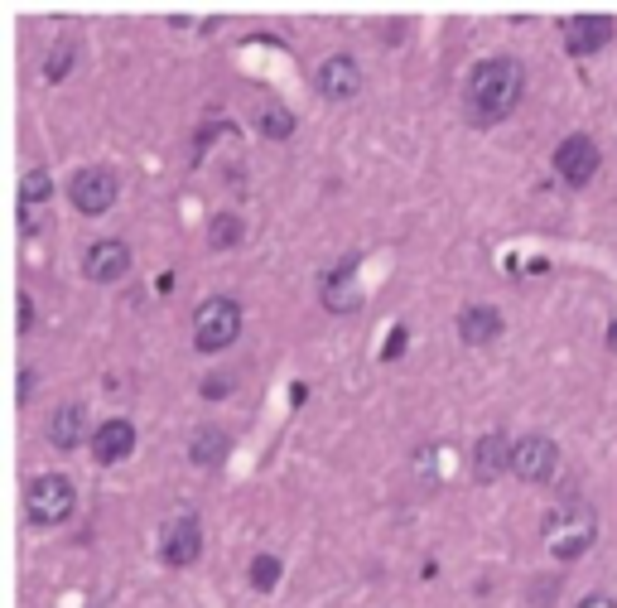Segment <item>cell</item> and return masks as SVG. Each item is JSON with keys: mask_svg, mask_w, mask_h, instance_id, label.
<instances>
[{"mask_svg": "<svg viewBox=\"0 0 617 608\" xmlns=\"http://www.w3.org/2000/svg\"><path fill=\"white\" fill-rule=\"evenodd\" d=\"M521 92H526V68L516 58H483V63H473V73L463 83V111L473 126H497L516 111Z\"/></svg>", "mask_w": 617, "mask_h": 608, "instance_id": "1", "label": "cell"}, {"mask_svg": "<svg viewBox=\"0 0 617 608\" xmlns=\"http://www.w3.org/2000/svg\"><path fill=\"white\" fill-rule=\"evenodd\" d=\"M593 536H598L593 507L579 498H564L560 507L550 512V522H545V551L555 555V560H579V555L593 546Z\"/></svg>", "mask_w": 617, "mask_h": 608, "instance_id": "2", "label": "cell"}, {"mask_svg": "<svg viewBox=\"0 0 617 608\" xmlns=\"http://www.w3.org/2000/svg\"><path fill=\"white\" fill-rule=\"evenodd\" d=\"M237 333H242V304L237 300L213 295V300L198 304V314H193V343H198V353H222V348H232Z\"/></svg>", "mask_w": 617, "mask_h": 608, "instance_id": "3", "label": "cell"}, {"mask_svg": "<svg viewBox=\"0 0 617 608\" xmlns=\"http://www.w3.org/2000/svg\"><path fill=\"white\" fill-rule=\"evenodd\" d=\"M73 507H78V493H73V483H68L63 473H39V478L25 488V512H29V522L34 526L68 522Z\"/></svg>", "mask_w": 617, "mask_h": 608, "instance_id": "4", "label": "cell"}, {"mask_svg": "<svg viewBox=\"0 0 617 608\" xmlns=\"http://www.w3.org/2000/svg\"><path fill=\"white\" fill-rule=\"evenodd\" d=\"M116 194H121V179H116V169H107V165H87L68 179V198H73V208L87 213V218L107 213L111 203H116Z\"/></svg>", "mask_w": 617, "mask_h": 608, "instance_id": "5", "label": "cell"}, {"mask_svg": "<svg viewBox=\"0 0 617 608\" xmlns=\"http://www.w3.org/2000/svg\"><path fill=\"white\" fill-rule=\"evenodd\" d=\"M560 469V449L550 435H526V440H516V454H511V473L521 478V483H550Z\"/></svg>", "mask_w": 617, "mask_h": 608, "instance_id": "6", "label": "cell"}, {"mask_svg": "<svg viewBox=\"0 0 617 608\" xmlns=\"http://www.w3.org/2000/svg\"><path fill=\"white\" fill-rule=\"evenodd\" d=\"M198 555H203V526L193 522V517H174V522L160 531V560L174 565V570H184Z\"/></svg>", "mask_w": 617, "mask_h": 608, "instance_id": "7", "label": "cell"}, {"mask_svg": "<svg viewBox=\"0 0 617 608\" xmlns=\"http://www.w3.org/2000/svg\"><path fill=\"white\" fill-rule=\"evenodd\" d=\"M314 87H319L328 102H352V97L362 92V68H357V58H348V54L323 58L319 73H314Z\"/></svg>", "mask_w": 617, "mask_h": 608, "instance_id": "8", "label": "cell"}, {"mask_svg": "<svg viewBox=\"0 0 617 608\" xmlns=\"http://www.w3.org/2000/svg\"><path fill=\"white\" fill-rule=\"evenodd\" d=\"M598 145H593L589 136H564L560 140V150H555V169H560V179L564 184H589L593 174H598Z\"/></svg>", "mask_w": 617, "mask_h": 608, "instance_id": "9", "label": "cell"}, {"mask_svg": "<svg viewBox=\"0 0 617 608\" xmlns=\"http://www.w3.org/2000/svg\"><path fill=\"white\" fill-rule=\"evenodd\" d=\"M82 271L87 280H97V285H116V280L131 271V247L126 242H116V237H102V242H92L87 256H82Z\"/></svg>", "mask_w": 617, "mask_h": 608, "instance_id": "10", "label": "cell"}, {"mask_svg": "<svg viewBox=\"0 0 617 608\" xmlns=\"http://www.w3.org/2000/svg\"><path fill=\"white\" fill-rule=\"evenodd\" d=\"M613 34H617V25L608 20V15H579V20L564 25V49H569L574 58L598 54V49H608Z\"/></svg>", "mask_w": 617, "mask_h": 608, "instance_id": "11", "label": "cell"}, {"mask_svg": "<svg viewBox=\"0 0 617 608\" xmlns=\"http://www.w3.org/2000/svg\"><path fill=\"white\" fill-rule=\"evenodd\" d=\"M131 449H135L131 420H107V425L92 430V459L97 464H121V459H131Z\"/></svg>", "mask_w": 617, "mask_h": 608, "instance_id": "12", "label": "cell"}, {"mask_svg": "<svg viewBox=\"0 0 617 608\" xmlns=\"http://www.w3.org/2000/svg\"><path fill=\"white\" fill-rule=\"evenodd\" d=\"M511 454H516V444H511L502 430H492V435H483V440L473 444V473H478L483 483H492V478H502V473L511 469Z\"/></svg>", "mask_w": 617, "mask_h": 608, "instance_id": "13", "label": "cell"}, {"mask_svg": "<svg viewBox=\"0 0 617 608\" xmlns=\"http://www.w3.org/2000/svg\"><path fill=\"white\" fill-rule=\"evenodd\" d=\"M502 333V314L492 309V304H468L463 314H458V338L463 343H473V348H483Z\"/></svg>", "mask_w": 617, "mask_h": 608, "instance_id": "14", "label": "cell"}, {"mask_svg": "<svg viewBox=\"0 0 617 608\" xmlns=\"http://www.w3.org/2000/svg\"><path fill=\"white\" fill-rule=\"evenodd\" d=\"M82 435H87V411H82L78 401H68V406H58L49 415V444L54 449H78Z\"/></svg>", "mask_w": 617, "mask_h": 608, "instance_id": "15", "label": "cell"}, {"mask_svg": "<svg viewBox=\"0 0 617 608\" xmlns=\"http://www.w3.org/2000/svg\"><path fill=\"white\" fill-rule=\"evenodd\" d=\"M323 304H328L333 314H352V309L362 304V295H357V280H352V261H343V266H333V271H328V280H323Z\"/></svg>", "mask_w": 617, "mask_h": 608, "instance_id": "16", "label": "cell"}, {"mask_svg": "<svg viewBox=\"0 0 617 608\" xmlns=\"http://www.w3.org/2000/svg\"><path fill=\"white\" fill-rule=\"evenodd\" d=\"M227 449H232V440H227L222 425H198L193 440H188V459H193L198 469H213V464H222Z\"/></svg>", "mask_w": 617, "mask_h": 608, "instance_id": "17", "label": "cell"}, {"mask_svg": "<svg viewBox=\"0 0 617 608\" xmlns=\"http://www.w3.org/2000/svg\"><path fill=\"white\" fill-rule=\"evenodd\" d=\"M242 242V218L237 213H217L213 222H208V247L213 251H227Z\"/></svg>", "mask_w": 617, "mask_h": 608, "instance_id": "18", "label": "cell"}, {"mask_svg": "<svg viewBox=\"0 0 617 608\" xmlns=\"http://www.w3.org/2000/svg\"><path fill=\"white\" fill-rule=\"evenodd\" d=\"M261 131H266L270 140H285L290 131H295V116H290L285 107H266L261 111Z\"/></svg>", "mask_w": 617, "mask_h": 608, "instance_id": "19", "label": "cell"}, {"mask_svg": "<svg viewBox=\"0 0 617 608\" xmlns=\"http://www.w3.org/2000/svg\"><path fill=\"white\" fill-rule=\"evenodd\" d=\"M251 584H256L261 594L275 589V584H280V560H275V555H256V560H251Z\"/></svg>", "mask_w": 617, "mask_h": 608, "instance_id": "20", "label": "cell"}, {"mask_svg": "<svg viewBox=\"0 0 617 608\" xmlns=\"http://www.w3.org/2000/svg\"><path fill=\"white\" fill-rule=\"evenodd\" d=\"M44 198H49V174H44V169H29L20 203H25V208H44Z\"/></svg>", "mask_w": 617, "mask_h": 608, "instance_id": "21", "label": "cell"}, {"mask_svg": "<svg viewBox=\"0 0 617 608\" xmlns=\"http://www.w3.org/2000/svg\"><path fill=\"white\" fill-rule=\"evenodd\" d=\"M73 54H78V44H73V39H63L54 54H49V68H44V73H49V83H63V73L73 68Z\"/></svg>", "mask_w": 617, "mask_h": 608, "instance_id": "22", "label": "cell"}, {"mask_svg": "<svg viewBox=\"0 0 617 608\" xmlns=\"http://www.w3.org/2000/svg\"><path fill=\"white\" fill-rule=\"evenodd\" d=\"M227 391H232V382H227V377H208V382H203V396H227Z\"/></svg>", "mask_w": 617, "mask_h": 608, "instance_id": "23", "label": "cell"}, {"mask_svg": "<svg viewBox=\"0 0 617 608\" xmlns=\"http://www.w3.org/2000/svg\"><path fill=\"white\" fill-rule=\"evenodd\" d=\"M34 329V304H29V295L20 290V333H29Z\"/></svg>", "mask_w": 617, "mask_h": 608, "instance_id": "24", "label": "cell"}, {"mask_svg": "<svg viewBox=\"0 0 617 608\" xmlns=\"http://www.w3.org/2000/svg\"><path fill=\"white\" fill-rule=\"evenodd\" d=\"M579 608H617V599H608V594H589V599H579Z\"/></svg>", "mask_w": 617, "mask_h": 608, "instance_id": "25", "label": "cell"}, {"mask_svg": "<svg viewBox=\"0 0 617 608\" xmlns=\"http://www.w3.org/2000/svg\"><path fill=\"white\" fill-rule=\"evenodd\" d=\"M29 387H34V372H29V367H20V401H29Z\"/></svg>", "mask_w": 617, "mask_h": 608, "instance_id": "26", "label": "cell"}]
</instances>
